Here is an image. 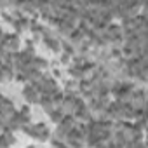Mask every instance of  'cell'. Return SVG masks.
Masks as SVG:
<instances>
[{"label": "cell", "mask_w": 148, "mask_h": 148, "mask_svg": "<svg viewBox=\"0 0 148 148\" xmlns=\"http://www.w3.org/2000/svg\"><path fill=\"white\" fill-rule=\"evenodd\" d=\"M44 42H45V45H47L51 51H54V52H58V51H59V47H61V45H59V42H58L54 37H49V35H45V37H44Z\"/></svg>", "instance_id": "obj_5"}, {"label": "cell", "mask_w": 148, "mask_h": 148, "mask_svg": "<svg viewBox=\"0 0 148 148\" xmlns=\"http://www.w3.org/2000/svg\"><path fill=\"white\" fill-rule=\"evenodd\" d=\"M49 115H51V119H52L54 122H61V119L64 117L61 110H52V112H49Z\"/></svg>", "instance_id": "obj_11"}, {"label": "cell", "mask_w": 148, "mask_h": 148, "mask_svg": "<svg viewBox=\"0 0 148 148\" xmlns=\"http://www.w3.org/2000/svg\"><path fill=\"white\" fill-rule=\"evenodd\" d=\"M12 143H14V136H12V132L7 131L5 134L0 136V148H9Z\"/></svg>", "instance_id": "obj_4"}, {"label": "cell", "mask_w": 148, "mask_h": 148, "mask_svg": "<svg viewBox=\"0 0 148 148\" xmlns=\"http://www.w3.org/2000/svg\"><path fill=\"white\" fill-rule=\"evenodd\" d=\"M77 87H79V84H75L73 80H70V82L66 84V89H68V91H73V89H77Z\"/></svg>", "instance_id": "obj_13"}, {"label": "cell", "mask_w": 148, "mask_h": 148, "mask_svg": "<svg viewBox=\"0 0 148 148\" xmlns=\"http://www.w3.org/2000/svg\"><path fill=\"white\" fill-rule=\"evenodd\" d=\"M11 79H12V68L2 66V70H0V80H11Z\"/></svg>", "instance_id": "obj_7"}, {"label": "cell", "mask_w": 148, "mask_h": 148, "mask_svg": "<svg viewBox=\"0 0 148 148\" xmlns=\"http://www.w3.org/2000/svg\"><path fill=\"white\" fill-rule=\"evenodd\" d=\"M77 117H79V119H84V120H86V119H89V117H91V113H89V110H87V108L84 106L82 110H79V112H77Z\"/></svg>", "instance_id": "obj_12"}, {"label": "cell", "mask_w": 148, "mask_h": 148, "mask_svg": "<svg viewBox=\"0 0 148 148\" xmlns=\"http://www.w3.org/2000/svg\"><path fill=\"white\" fill-rule=\"evenodd\" d=\"M32 66L40 71V70H44V68L47 66V63H45V59H42V58H33V59H32Z\"/></svg>", "instance_id": "obj_9"}, {"label": "cell", "mask_w": 148, "mask_h": 148, "mask_svg": "<svg viewBox=\"0 0 148 148\" xmlns=\"http://www.w3.org/2000/svg\"><path fill=\"white\" fill-rule=\"evenodd\" d=\"M105 40H112V42H115V40H120L122 38V32H120V26H117V25H110L108 28H106V32H105Z\"/></svg>", "instance_id": "obj_2"}, {"label": "cell", "mask_w": 148, "mask_h": 148, "mask_svg": "<svg viewBox=\"0 0 148 148\" xmlns=\"http://www.w3.org/2000/svg\"><path fill=\"white\" fill-rule=\"evenodd\" d=\"M19 47V38L18 35H4L2 42H0V49H4V51H9L11 54L14 51H18Z\"/></svg>", "instance_id": "obj_1"}, {"label": "cell", "mask_w": 148, "mask_h": 148, "mask_svg": "<svg viewBox=\"0 0 148 148\" xmlns=\"http://www.w3.org/2000/svg\"><path fill=\"white\" fill-rule=\"evenodd\" d=\"M23 94H25V98H26L30 103H38V101H40L38 91H37L33 86H26V87L23 89Z\"/></svg>", "instance_id": "obj_3"}, {"label": "cell", "mask_w": 148, "mask_h": 148, "mask_svg": "<svg viewBox=\"0 0 148 148\" xmlns=\"http://www.w3.org/2000/svg\"><path fill=\"white\" fill-rule=\"evenodd\" d=\"M12 25H14V28H16L18 32H23V30H26V28H28L30 21H28L26 18H18V19H16Z\"/></svg>", "instance_id": "obj_6"}, {"label": "cell", "mask_w": 148, "mask_h": 148, "mask_svg": "<svg viewBox=\"0 0 148 148\" xmlns=\"http://www.w3.org/2000/svg\"><path fill=\"white\" fill-rule=\"evenodd\" d=\"M2 38H4V33H2V30H0V42H2Z\"/></svg>", "instance_id": "obj_14"}, {"label": "cell", "mask_w": 148, "mask_h": 148, "mask_svg": "<svg viewBox=\"0 0 148 148\" xmlns=\"http://www.w3.org/2000/svg\"><path fill=\"white\" fill-rule=\"evenodd\" d=\"M70 73L73 77H79V79H84L86 75H84V70H82V66L80 64H73L71 68H70Z\"/></svg>", "instance_id": "obj_8"}, {"label": "cell", "mask_w": 148, "mask_h": 148, "mask_svg": "<svg viewBox=\"0 0 148 148\" xmlns=\"http://www.w3.org/2000/svg\"><path fill=\"white\" fill-rule=\"evenodd\" d=\"M70 37H71V42H73V44H77V45H79V44L82 42V38H84V33H82L80 30H75V32H71V33H70Z\"/></svg>", "instance_id": "obj_10"}]
</instances>
